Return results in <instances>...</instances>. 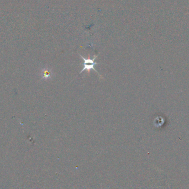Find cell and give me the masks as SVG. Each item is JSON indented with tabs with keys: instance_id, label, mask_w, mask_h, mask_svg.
<instances>
[{
	"instance_id": "cell-1",
	"label": "cell",
	"mask_w": 189,
	"mask_h": 189,
	"mask_svg": "<svg viewBox=\"0 0 189 189\" xmlns=\"http://www.w3.org/2000/svg\"><path fill=\"white\" fill-rule=\"evenodd\" d=\"M80 56H81V58L83 59V61H84V63H83V68L82 70H81V71L80 72V74L82 73L84 70H86V71H88V74H90V70L92 69L95 70V71L97 73V74H99V75H100L101 77H102L101 75L97 72V70L94 68V65L98 64L97 63L95 62V60L96 58H97V56H94L93 59H91L90 57V56H88V58H83V56H81V55H80Z\"/></svg>"
},
{
	"instance_id": "cell-2",
	"label": "cell",
	"mask_w": 189,
	"mask_h": 189,
	"mask_svg": "<svg viewBox=\"0 0 189 189\" xmlns=\"http://www.w3.org/2000/svg\"><path fill=\"white\" fill-rule=\"evenodd\" d=\"M51 70L49 69H45L43 71V78H49L51 76Z\"/></svg>"
}]
</instances>
